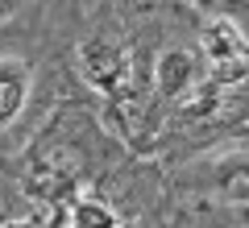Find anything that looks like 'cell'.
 Segmentation results:
<instances>
[{
  "label": "cell",
  "instance_id": "obj_8",
  "mask_svg": "<svg viewBox=\"0 0 249 228\" xmlns=\"http://www.w3.org/2000/svg\"><path fill=\"white\" fill-rule=\"evenodd\" d=\"M183 4H191L196 13H204L208 21H216V17L232 21L237 13H249V0H183Z\"/></svg>",
  "mask_w": 249,
  "mask_h": 228
},
{
  "label": "cell",
  "instance_id": "obj_7",
  "mask_svg": "<svg viewBox=\"0 0 249 228\" xmlns=\"http://www.w3.org/2000/svg\"><path fill=\"white\" fill-rule=\"evenodd\" d=\"M75 224H83V228H121V220H116V211H108L104 203L79 199L75 203Z\"/></svg>",
  "mask_w": 249,
  "mask_h": 228
},
{
  "label": "cell",
  "instance_id": "obj_6",
  "mask_svg": "<svg viewBox=\"0 0 249 228\" xmlns=\"http://www.w3.org/2000/svg\"><path fill=\"white\" fill-rule=\"evenodd\" d=\"M208 183L224 203L249 208V154H229V158L208 166Z\"/></svg>",
  "mask_w": 249,
  "mask_h": 228
},
{
  "label": "cell",
  "instance_id": "obj_2",
  "mask_svg": "<svg viewBox=\"0 0 249 228\" xmlns=\"http://www.w3.org/2000/svg\"><path fill=\"white\" fill-rule=\"evenodd\" d=\"M199 83H204V67H199L196 50H183V46L162 50L158 67H154V91L162 104H183Z\"/></svg>",
  "mask_w": 249,
  "mask_h": 228
},
{
  "label": "cell",
  "instance_id": "obj_5",
  "mask_svg": "<svg viewBox=\"0 0 249 228\" xmlns=\"http://www.w3.org/2000/svg\"><path fill=\"white\" fill-rule=\"evenodd\" d=\"M29 79H34V70H29L25 58L0 54V129L21 116V108L29 100Z\"/></svg>",
  "mask_w": 249,
  "mask_h": 228
},
{
  "label": "cell",
  "instance_id": "obj_9",
  "mask_svg": "<svg viewBox=\"0 0 249 228\" xmlns=\"http://www.w3.org/2000/svg\"><path fill=\"white\" fill-rule=\"evenodd\" d=\"M0 228H54V220H42V216H29V220H9Z\"/></svg>",
  "mask_w": 249,
  "mask_h": 228
},
{
  "label": "cell",
  "instance_id": "obj_4",
  "mask_svg": "<svg viewBox=\"0 0 249 228\" xmlns=\"http://www.w3.org/2000/svg\"><path fill=\"white\" fill-rule=\"evenodd\" d=\"M204 58L212 62L220 75H232V70L245 67L249 42H245V34H241L237 21L216 17V21H208V25H204Z\"/></svg>",
  "mask_w": 249,
  "mask_h": 228
},
{
  "label": "cell",
  "instance_id": "obj_3",
  "mask_svg": "<svg viewBox=\"0 0 249 228\" xmlns=\"http://www.w3.org/2000/svg\"><path fill=\"white\" fill-rule=\"evenodd\" d=\"M25 187L34 199H46V203H71L75 195V162L67 158V154H42V158H34V166H29L25 175Z\"/></svg>",
  "mask_w": 249,
  "mask_h": 228
},
{
  "label": "cell",
  "instance_id": "obj_10",
  "mask_svg": "<svg viewBox=\"0 0 249 228\" xmlns=\"http://www.w3.org/2000/svg\"><path fill=\"white\" fill-rule=\"evenodd\" d=\"M21 4H25V0H0V21H13Z\"/></svg>",
  "mask_w": 249,
  "mask_h": 228
},
{
  "label": "cell",
  "instance_id": "obj_1",
  "mask_svg": "<svg viewBox=\"0 0 249 228\" xmlns=\"http://www.w3.org/2000/svg\"><path fill=\"white\" fill-rule=\"evenodd\" d=\"M75 58H79V75L104 96L108 112L116 121H124L129 104H133V58H129V50L104 34H91L79 42Z\"/></svg>",
  "mask_w": 249,
  "mask_h": 228
}]
</instances>
